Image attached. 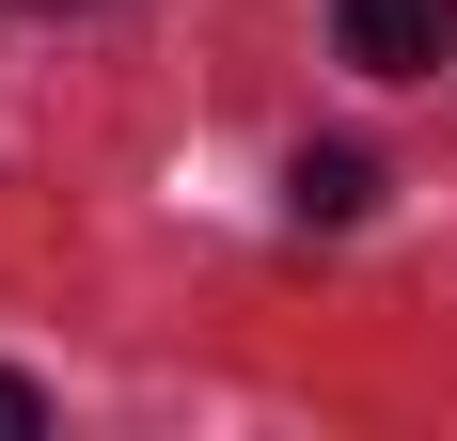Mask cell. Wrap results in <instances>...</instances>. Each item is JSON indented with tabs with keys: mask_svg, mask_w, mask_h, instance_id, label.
<instances>
[{
	"mask_svg": "<svg viewBox=\"0 0 457 441\" xmlns=\"http://www.w3.org/2000/svg\"><path fill=\"white\" fill-rule=\"evenodd\" d=\"M331 47H347L363 79H426L457 47V0H331Z\"/></svg>",
	"mask_w": 457,
	"mask_h": 441,
	"instance_id": "obj_1",
	"label": "cell"
},
{
	"mask_svg": "<svg viewBox=\"0 0 457 441\" xmlns=\"http://www.w3.org/2000/svg\"><path fill=\"white\" fill-rule=\"evenodd\" d=\"M284 205H300V220H363V205H378V158H363V142H300Z\"/></svg>",
	"mask_w": 457,
	"mask_h": 441,
	"instance_id": "obj_2",
	"label": "cell"
},
{
	"mask_svg": "<svg viewBox=\"0 0 457 441\" xmlns=\"http://www.w3.org/2000/svg\"><path fill=\"white\" fill-rule=\"evenodd\" d=\"M47 426V395H32V379H0V441H32Z\"/></svg>",
	"mask_w": 457,
	"mask_h": 441,
	"instance_id": "obj_3",
	"label": "cell"
}]
</instances>
